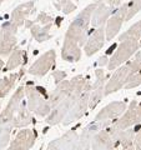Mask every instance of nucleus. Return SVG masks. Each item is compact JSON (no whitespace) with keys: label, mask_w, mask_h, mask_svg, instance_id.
<instances>
[{"label":"nucleus","mask_w":141,"mask_h":150,"mask_svg":"<svg viewBox=\"0 0 141 150\" xmlns=\"http://www.w3.org/2000/svg\"><path fill=\"white\" fill-rule=\"evenodd\" d=\"M24 96H25L24 86H19L15 90V93L13 94V96L10 98L5 109L0 112V150L6 148L9 142H10V134L14 128L13 125L14 116L16 114L20 103L24 100Z\"/></svg>","instance_id":"f257e3e1"},{"label":"nucleus","mask_w":141,"mask_h":150,"mask_svg":"<svg viewBox=\"0 0 141 150\" xmlns=\"http://www.w3.org/2000/svg\"><path fill=\"white\" fill-rule=\"evenodd\" d=\"M97 4H89L84 8L80 14L73 20V23L68 28L65 34V39H69L79 45H85L89 35V28H90V20L94 10Z\"/></svg>","instance_id":"f03ea898"},{"label":"nucleus","mask_w":141,"mask_h":150,"mask_svg":"<svg viewBox=\"0 0 141 150\" xmlns=\"http://www.w3.org/2000/svg\"><path fill=\"white\" fill-rule=\"evenodd\" d=\"M25 96H26V106L30 112H35L36 115L46 116L50 112L51 108L48 101L49 95H44L39 88H36L32 83H26L25 85Z\"/></svg>","instance_id":"7ed1b4c3"},{"label":"nucleus","mask_w":141,"mask_h":150,"mask_svg":"<svg viewBox=\"0 0 141 150\" xmlns=\"http://www.w3.org/2000/svg\"><path fill=\"white\" fill-rule=\"evenodd\" d=\"M140 43L137 40H124L120 41V45L117 46L116 51L114 53V55L110 58V60L107 62L106 68L109 71L111 70H115L123 65L124 63H126L128 60L133 56L136 51L140 49Z\"/></svg>","instance_id":"20e7f679"},{"label":"nucleus","mask_w":141,"mask_h":150,"mask_svg":"<svg viewBox=\"0 0 141 150\" xmlns=\"http://www.w3.org/2000/svg\"><path fill=\"white\" fill-rule=\"evenodd\" d=\"M18 26L13 21H5L0 28V55H10L18 43Z\"/></svg>","instance_id":"39448f33"},{"label":"nucleus","mask_w":141,"mask_h":150,"mask_svg":"<svg viewBox=\"0 0 141 150\" xmlns=\"http://www.w3.org/2000/svg\"><path fill=\"white\" fill-rule=\"evenodd\" d=\"M128 9H129V4H123L119 9L112 13V16L109 18V20L106 21L105 25V39L106 40H112L117 35V33L120 31L121 26L125 23L126 15H128Z\"/></svg>","instance_id":"423d86ee"},{"label":"nucleus","mask_w":141,"mask_h":150,"mask_svg":"<svg viewBox=\"0 0 141 150\" xmlns=\"http://www.w3.org/2000/svg\"><path fill=\"white\" fill-rule=\"evenodd\" d=\"M80 95H75V94H70V95L65 99L64 101H61L59 105H56L55 108L50 110V112L46 115L45 121L49 125H58L59 123H63V120L65 119L68 111L70 110V108L73 106V104Z\"/></svg>","instance_id":"0eeeda50"},{"label":"nucleus","mask_w":141,"mask_h":150,"mask_svg":"<svg viewBox=\"0 0 141 150\" xmlns=\"http://www.w3.org/2000/svg\"><path fill=\"white\" fill-rule=\"evenodd\" d=\"M131 75V70L129 64L123 65V67H119L115 73L112 74V76L110 78V80L105 84V88H104V95H110V94L115 93L117 90H120L121 88H124L126 80Z\"/></svg>","instance_id":"6e6552de"},{"label":"nucleus","mask_w":141,"mask_h":150,"mask_svg":"<svg viewBox=\"0 0 141 150\" xmlns=\"http://www.w3.org/2000/svg\"><path fill=\"white\" fill-rule=\"evenodd\" d=\"M89 96H90V91H85L78 98L76 101L74 103L73 106L70 108V110L68 111L65 119L63 120L64 125L71 124L85 115V112L89 109Z\"/></svg>","instance_id":"1a4fd4ad"},{"label":"nucleus","mask_w":141,"mask_h":150,"mask_svg":"<svg viewBox=\"0 0 141 150\" xmlns=\"http://www.w3.org/2000/svg\"><path fill=\"white\" fill-rule=\"evenodd\" d=\"M35 140H36V131L29 128H24L18 131L15 138L10 143V146L6 150H30L34 146Z\"/></svg>","instance_id":"9d476101"},{"label":"nucleus","mask_w":141,"mask_h":150,"mask_svg":"<svg viewBox=\"0 0 141 150\" xmlns=\"http://www.w3.org/2000/svg\"><path fill=\"white\" fill-rule=\"evenodd\" d=\"M55 60H56L55 50L54 49L48 50L31 65L29 69V73L31 75H34V76H44L55 65Z\"/></svg>","instance_id":"9b49d317"},{"label":"nucleus","mask_w":141,"mask_h":150,"mask_svg":"<svg viewBox=\"0 0 141 150\" xmlns=\"http://www.w3.org/2000/svg\"><path fill=\"white\" fill-rule=\"evenodd\" d=\"M79 134L75 130H70L63 137L53 140L44 150H76Z\"/></svg>","instance_id":"f8f14e48"},{"label":"nucleus","mask_w":141,"mask_h":150,"mask_svg":"<svg viewBox=\"0 0 141 150\" xmlns=\"http://www.w3.org/2000/svg\"><path fill=\"white\" fill-rule=\"evenodd\" d=\"M102 123H105V121H95L94 120V123L89 124L87 126H85V128L82 129L81 134L79 135V139H78L76 150H90L94 137L96 135V133L99 130L102 129L101 128Z\"/></svg>","instance_id":"ddd939ff"},{"label":"nucleus","mask_w":141,"mask_h":150,"mask_svg":"<svg viewBox=\"0 0 141 150\" xmlns=\"http://www.w3.org/2000/svg\"><path fill=\"white\" fill-rule=\"evenodd\" d=\"M126 108L128 105L124 101H112L97 112V115L95 116V121H111L117 119L120 115L124 114Z\"/></svg>","instance_id":"4468645a"},{"label":"nucleus","mask_w":141,"mask_h":150,"mask_svg":"<svg viewBox=\"0 0 141 150\" xmlns=\"http://www.w3.org/2000/svg\"><path fill=\"white\" fill-rule=\"evenodd\" d=\"M105 26H100L92 33L90 35V38H87L85 46H84V50H85V54L87 56H91L95 53H97L105 43Z\"/></svg>","instance_id":"2eb2a0df"},{"label":"nucleus","mask_w":141,"mask_h":150,"mask_svg":"<svg viewBox=\"0 0 141 150\" xmlns=\"http://www.w3.org/2000/svg\"><path fill=\"white\" fill-rule=\"evenodd\" d=\"M136 106H137V101L133 100L130 103L129 108H126V110L124 111L123 116L116 120L114 124H111V128H114L115 130H125L131 128L133 125H135V118H136Z\"/></svg>","instance_id":"dca6fc26"},{"label":"nucleus","mask_w":141,"mask_h":150,"mask_svg":"<svg viewBox=\"0 0 141 150\" xmlns=\"http://www.w3.org/2000/svg\"><path fill=\"white\" fill-rule=\"evenodd\" d=\"M71 94V86H70V80H63L61 83L56 84V88L49 94L48 101L50 108L53 109L56 105H59Z\"/></svg>","instance_id":"f3484780"},{"label":"nucleus","mask_w":141,"mask_h":150,"mask_svg":"<svg viewBox=\"0 0 141 150\" xmlns=\"http://www.w3.org/2000/svg\"><path fill=\"white\" fill-rule=\"evenodd\" d=\"M112 13H114V8H111L110 5H107L105 3L97 4L95 10L92 13V15H91V20H90L91 24L90 25L92 28H96V29L100 26H104Z\"/></svg>","instance_id":"a211bd4d"},{"label":"nucleus","mask_w":141,"mask_h":150,"mask_svg":"<svg viewBox=\"0 0 141 150\" xmlns=\"http://www.w3.org/2000/svg\"><path fill=\"white\" fill-rule=\"evenodd\" d=\"M114 148H115V143L111 138L109 130L106 128H102L94 137L90 150H114Z\"/></svg>","instance_id":"6ab92c4d"},{"label":"nucleus","mask_w":141,"mask_h":150,"mask_svg":"<svg viewBox=\"0 0 141 150\" xmlns=\"http://www.w3.org/2000/svg\"><path fill=\"white\" fill-rule=\"evenodd\" d=\"M34 10V1H26L24 4L18 5L11 13L10 21H13L18 28L24 25L25 21L27 20V16L30 15V13Z\"/></svg>","instance_id":"aec40b11"},{"label":"nucleus","mask_w":141,"mask_h":150,"mask_svg":"<svg viewBox=\"0 0 141 150\" xmlns=\"http://www.w3.org/2000/svg\"><path fill=\"white\" fill-rule=\"evenodd\" d=\"M61 58L65 62L69 63H76L81 59V49L79 44L69 39H64L63 49H61Z\"/></svg>","instance_id":"412c9836"},{"label":"nucleus","mask_w":141,"mask_h":150,"mask_svg":"<svg viewBox=\"0 0 141 150\" xmlns=\"http://www.w3.org/2000/svg\"><path fill=\"white\" fill-rule=\"evenodd\" d=\"M31 123H32V116L30 114V110L27 109L26 103L23 100L18 108L15 116H14L13 125H14V128H26Z\"/></svg>","instance_id":"4be33fe9"},{"label":"nucleus","mask_w":141,"mask_h":150,"mask_svg":"<svg viewBox=\"0 0 141 150\" xmlns=\"http://www.w3.org/2000/svg\"><path fill=\"white\" fill-rule=\"evenodd\" d=\"M25 59L26 58H25L24 50L18 49V48L14 49L10 53V56H9L8 63H6L5 67H4V70H5V71H11V70L19 68L20 65H23L25 63Z\"/></svg>","instance_id":"5701e85b"},{"label":"nucleus","mask_w":141,"mask_h":150,"mask_svg":"<svg viewBox=\"0 0 141 150\" xmlns=\"http://www.w3.org/2000/svg\"><path fill=\"white\" fill-rule=\"evenodd\" d=\"M50 29H51V24L48 25H36L34 24L30 28V31H31V35L32 38L37 41V43H44V41L49 40L51 35H50Z\"/></svg>","instance_id":"b1692460"},{"label":"nucleus","mask_w":141,"mask_h":150,"mask_svg":"<svg viewBox=\"0 0 141 150\" xmlns=\"http://www.w3.org/2000/svg\"><path fill=\"white\" fill-rule=\"evenodd\" d=\"M21 74H10L9 76H5V78H1L0 79V98H5L10 90L14 88L15 85V81L19 76H21Z\"/></svg>","instance_id":"393cba45"},{"label":"nucleus","mask_w":141,"mask_h":150,"mask_svg":"<svg viewBox=\"0 0 141 150\" xmlns=\"http://www.w3.org/2000/svg\"><path fill=\"white\" fill-rule=\"evenodd\" d=\"M134 138H135V129L129 128L125 130H120L117 133V139H116V145L120 144L123 149L131 146L134 143Z\"/></svg>","instance_id":"a878e982"},{"label":"nucleus","mask_w":141,"mask_h":150,"mask_svg":"<svg viewBox=\"0 0 141 150\" xmlns=\"http://www.w3.org/2000/svg\"><path fill=\"white\" fill-rule=\"evenodd\" d=\"M140 39H141V20L136 21L125 33H123L119 38V41H124V40H137L139 41Z\"/></svg>","instance_id":"bb28decb"},{"label":"nucleus","mask_w":141,"mask_h":150,"mask_svg":"<svg viewBox=\"0 0 141 150\" xmlns=\"http://www.w3.org/2000/svg\"><path fill=\"white\" fill-rule=\"evenodd\" d=\"M104 88L105 85L100 86H91L90 89V96H89V109L92 110L94 108H96V105L102 100L104 98Z\"/></svg>","instance_id":"cd10ccee"},{"label":"nucleus","mask_w":141,"mask_h":150,"mask_svg":"<svg viewBox=\"0 0 141 150\" xmlns=\"http://www.w3.org/2000/svg\"><path fill=\"white\" fill-rule=\"evenodd\" d=\"M139 85H141V73H135V74H131L128 78L124 88L125 89H134Z\"/></svg>","instance_id":"c85d7f7f"},{"label":"nucleus","mask_w":141,"mask_h":150,"mask_svg":"<svg viewBox=\"0 0 141 150\" xmlns=\"http://www.w3.org/2000/svg\"><path fill=\"white\" fill-rule=\"evenodd\" d=\"M76 3H78V0H60L59 9L61 8V10H63L64 14H70L78 8Z\"/></svg>","instance_id":"c756f323"},{"label":"nucleus","mask_w":141,"mask_h":150,"mask_svg":"<svg viewBox=\"0 0 141 150\" xmlns=\"http://www.w3.org/2000/svg\"><path fill=\"white\" fill-rule=\"evenodd\" d=\"M139 11H141V0H135L134 3L129 4V9H128V15H126L125 21L133 19Z\"/></svg>","instance_id":"7c9ffc66"},{"label":"nucleus","mask_w":141,"mask_h":150,"mask_svg":"<svg viewBox=\"0 0 141 150\" xmlns=\"http://www.w3.org/2000/svg\"><path fill=\"white\" fill-rule=\"evenodd\" d=\"M130 70H131V74H135V73H141V54H137L135 56V59L133 62L128 63Z\"/></svg>","instance_id":"2f4dec72"},{"label":"nucleus","mask_w":141,"mask_h":150,"mask_svg":"<svg viewBox=\"0 0 141 150\" xmlns=\"http://www.w3.org/2000/svg\"><path fill=\"white\" fill-rule=\"evenodd\" d=\"M35 24H41V25H48V24H53V18L48 15L46 13H40L34 20Z\"/></svg>","instance_id":"473e14b6"},{"label":"nucleus","mask_w":141,"mask_h":150,"mask_svg":"<svg viewBox=\"0 0 141 150\" xmlns=\"http://www.w3.org/2000/svg\"><path fill=\"white\" fill-rule=\"evenodd\" d=\"M53 78H54L55 84H59V83H61L63 80L66 79V73L63 71V70H55V71L53 73Z\"/></svg>","instance_id":"72a5a7b5"},{"label":"nucleus","mask_w":141,"mask_h":150,"mask_svg":"<svg viewBox=\"0 0 141 150\" xmlns=\"http://www.w3.org/2000/svg\"><path fill=\"white\" fill-rule=\"evenodd\" d=\"M133 145H134L135 150H141V128L137 130V133H135Z\"/></svg>","instance_id":"f704fd0d"},{"label":"nucleus","mask_w":141,"mask_h":150,"mask_svg":"<svg viewBox=\"0 0 141 150\" xmlns=\"http://www.w3.org/2000/svg\"><path fill=\"white\" fill-rule=\"evenodd\" d=\"M136 124H141V104H137L136 106V118H135Z\"/></svg>","instance_id":"c9c22d12"},{"label":"nucleus","mask_w":141,"mask_h":150,"mask_svg":"<svg viewBox=\"0 0 141 150\" xmlns=\"http://www.w3.org/2000/svg\"><path fill=\"white\" fill-rule=\"evenodd\" d=\"M109 1V4L107 5H110L111 8H119L120 5H121V0H107Z\"/></svg>","instance_id":"e433bc0d"},{"label":"nucleus","mask_w":141,"mask_h":150,"mask_svg":"<svg viewBox=\"0 0 141 150\" xmlns=\"http://www.w3.org/2000/svg\"><path fill=\"white\" fill-rule=\"evenodd\" d=\"M107 62H109V59H107L106 55H104V56H101V58L99 59L97 64L100 65V68H101V67H104V65H107Z\"/></svg>","instance_id":"4c0bfd02"},{"label":"nucleus","mask_w":141,"mask_h":150,"mask_svg":"<svg viewBox=\"0 0 141 150\" xmlns=\"http://www.w3.org/2000/svg\"><path fill=\"white\" fill-rule=\"evenodd\" d=\"M4 65H5V64H4V62H3L1 59H0V71H1V70L4 69Z\"/></svg>","instance_id":"58836bf2"},{"label":"nucleus","mask_w":141,"mask_h":150,"mask_svg":"<svg viewBox=\"0 0 141 150\" xmlns=\"http://www.w3.org/2000/svg\"><path fill=\"white\" fill-rule=\"evenodd\" d=\"M124 150H135V148H134V145H131V146H128V148H125Z\"/></svg>","instance_id":"ea45409f"},{"label":"nucleus","mask_w":141,"mask_h":150,"mask_svg":"<svg viewBox=\"0 0 141 150\" xmlns=\"http://www.w3.org/2000/svg\"><path fill=\"white\" fill-rule=\"evenodd\" d=\"M4 1H5V0H0V5H1V4H3Z\"/></svg>","instance_id":"a19ab883"},{"label":"nucleus","mask_w":141,"mask_h":150,"mask_svg":"<svg viewBox=\"0 0 141 150\" xmlns=\"http://www.w3.org/2000/svg\"><path fill=\"white\" fill-rule=\"evenodd\" d=\"M134 1H135V0H130V1H129L128 4H131V3H134Z\"/></svg>","instance_id":"79ce46f5"},{"label":"nucleus","mask_w":141,"mask_h":150,"mask_svg":"<svg viewBox=\"0 0 141 150\" xmlns=\"http://www.w3.org/2000/svg\"><path fill=\"white\" fill-rule=\"evenodd\" d=\"M97 1H101L102 3V1H107V0H97Z\"/></svg>","instance_id":"37998d69"}]
</instances>
